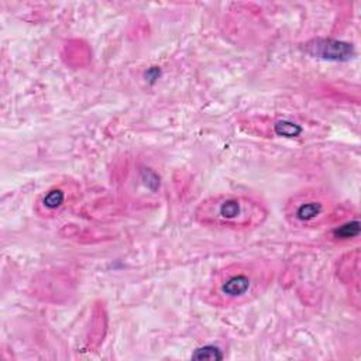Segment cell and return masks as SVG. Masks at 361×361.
<instances>
[{"instance_id": "obj_1", "label": "cell", "mask_w": 361, "mask_h": 361, "mask_svg": "<svg viewBox=\"0 0 361 361\" xmlns=\"http://www.w3.org/2000/svg\"><path fill=\"white\" fill-rule=\"evenodd\" d=\"M272 281V269L264 261H240L219 269L206 290L212 306L231 307L251 302Z\"/></svg>"}, {"instance_id": "obj_2", "label": "cell", "mask_w": 361, "mask_h": 361, "mask_svg": "<svg viewBox=\"0 0 361 361\" xmlns=\"http://www.w3.org/2000/svg\"><path fill=\"white\" fill-rule=\"evenodd\" d=\"M268 216L265 206L245 195L223 193L210 196L195 210L197 223L226 230H252L259 227Z\"/></svg>"}, {"instance_id": "obj_3", "label": "cell", "mask_w": 361, "mask_h": 361, "mask_svg": "<svg viewBox=\"0 0 361 361\" xmlns=\"http://www.w3.org/2000/svg\"><path fill=\"white\" fill-rule=\"evenodd\" d=\"M337 203L326 192L305 189L292 195L283 209L286 221L295 228H314L334 217Z\"/></svg>"}, {"instance_id": "obj_4", "label": "cell", "mask_w": 361, "mask_h": 361, "mask_svg": "<svg viewBox=\"0 0 361 361\" xmlns=\"http://www.w3.org/2000/svg\"><path fill=\"white\" fill-rule=\"evenodd\" d=\"M78 195V183L73 180H63L44 190L35 200L34 209L41 217H56L75 203Z\"/></svg>"}, {"instance_id": "obj_5", "label": "cell", "mask_w": 361, "mask_h": 361, "mask_svg": "<svg viewBox=\"0 0 361 361\" xmlns=\"http://www.w3.org/2000/svg\"><path fill=\"white\" fill-rule=\"evenodd\" d=\"M334 238L337 240H347L351 237L358 235V221H348L345 224L338 226V228L333 230Z\"/></svg>"}]
</instances>
